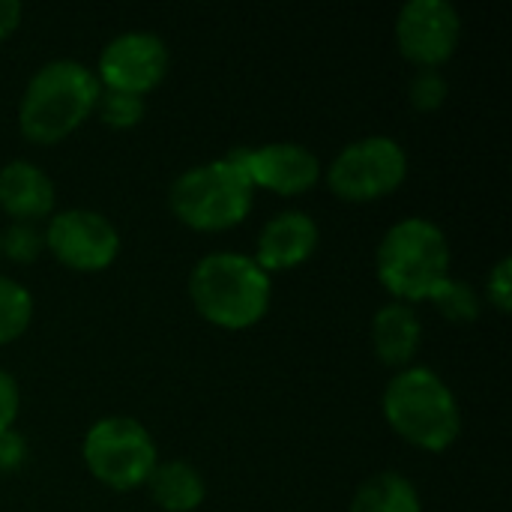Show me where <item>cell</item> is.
Listing matches in <instances>:
<instances>
[{"label":"cell","mask_w":512,"mask_h":512,"mask_svg":"<svg viewBox=\"0 0 512 512\" xmlns=\"http://www.w3.org/2000/svg\"><path fill=\"white\" fill-rule=\"evenodd\" d=\"M411 105L420 111H435L447 99V81L438 69H423L411 78Z\"/></svg>","instance_id":"obj_21"},{"label":"cell","mask_w":512,"mask_h":512,"mask_svg":"<svg viewBox=\"0 0 512 512\" xmlns=\"http://www.w3.org/2000/svg\"><path fill=\"white\" fill-rule=\"evenodd\" d=\"M462 36V15L450 0H408L396 18L402 54L423 69L450 60Z\"/></svg>","instance_id":"obj_9"},{"label":"cell","mask_w":512,"mask_h":512,"mask_svg":"<svg viewBox=\"0 0 512 512\" xmlns=\"http://www.w3.org/2000/svg\"><path fill=\"white\" fill-rule=\"evenodd\" d=\"M429 300L438 306V312L450 321H459V324H471L477 321L480 315V294L474 291V285L462 282V279H453L447 276L432 294Z\"/></svg>","instance_id":"obj_18"},{"label":"cell","mask_w":512,"mask_h":512,"mask_svg":"<svg viewBox=\"0 0 512 512\" xmlns=\"http://www.w3.org/2000/svg\"><path fill=\"white\" fill-rule=\"evenodd\" d=\"M168 69V48L156 33L129 30L114 36L99 57V84L144 96L153 90Z\"/></svg>","instance_id":"obj_10"},{"label":"cell","mask_w":512,"mask_h":512,"mask_svg":"<svg viewBox=\"0 0 512 512\" xmlns=\"http://www.w3.org/2000/svg\"><path fill=\"white\" fill-rule=\"evenodd\" d=\"M351 512H420V495L411 480L387 471L357 489Z\"/></svg>","instance_id":"obj_16"},{"label":"cell","mask_w":512,"mask_h":512,"mask_svg":"<svg viewBox=\"0 0 512 512\" xmlns=\"http://www.w3.org/2000/svg\"><path fill=\"white\" fill-rule=\"evenodd\" d=\"M24 459H27V441L12 429L0 432V471L3 474L18 471L24 465Z\"/></svg>","instance_id":"obj_23"},{"label":"cell","mask_w":512,"mask_h":512,"mask_svg":"<svg viewBox=\"0 0 512 512\" xmlns=\"http://www.w3.org/2000/svg\"><path fill=\"white\" fill-rule=\"evenodd\" d=\"M84 462L90 474L111 489L144 486L156 468V444L132 417H105L84 438Z\"/></svg>","instance_id":"obj_6"},{"label":"cell","mask_w":512,"mask_h":512,"mask_svg":"<svg viewBox=\"0 0 512 512\" xmlns=\"http://www.w3.org/2000/svg\"><path fill=\"white\" fill-rule=\"evenodd\" d=\"M228 159H234L249 174L252 186H264L279 195H300L312 189L321 177L318 156L294 141H279L258 150L237 147L228 153Z\"/></svg>","instance_id":"obj_11"},{"label":"cell","mask_w":512,"mask_h":512,"mask_svg":"<svg viewBox=\"0 0 512 512\" xmlns=\"http://www.w3.org/2000/svg\"><path fill=\"white\" fill-rule=\"evenodd\" d=\"M42 249H45V231L36 222L15 219L0 234V255L12 258L15 264H30L33 258H39Z\"/></svg>","instance_id":"obj_19"},{"label":"cell","mask_w":512,"mask_h":512,"mask_svg":"<svg viewBox=\"0 0 512 512\" xmlns=\"http://www.w3.org/2000/svg\"><path fill=\"white\" fill-rule=\"evenodd\" d=\"M420 318L408 303H387L372 321V345L387 366H408L420 348Z\"/></svg>","instance_id":"obj_14"},{"label":"cell","mask_w":512,"mask_h":512,"mask_svg":"<svg viewBox=\"0 0 512 512\" xmlns=\"http://www.w3.org/2000/svg\"><path fill=\"white\" fill-rule=\"evenodd\" d=\"M450 276V246L444 231L408 216L396 222L378 246V279L399 300H429V294Z\"/></svg>","instance_id":"obj_4"},{"label":"cell","mask_w":512,"mask_h":512,"mask_svg":"<svg viewBox=\"0 0 512 512\" xmlns=\"http://www.w3.org/2000/svg\"><path fill=\"white\" fill-rule=\"evenodd\" d=\"M102 84L93 69L78 60L45 63L24 87L18 123L30 141L54 144L87 120L96 108Z\"/></svg>","instance_id":"obj_1"},{"label":"cell","mask_w":512,"mask_h":512,"mask_svg":"<svg viewBox=\"0 0 512 512\" xmlns=\"http://www.w3.org/2000/svg\"><path fill=\"white\" fill-rule=\"evenodd\" d=\"M489 300L498 312H510L512 309V261L501 258L495 264V270L489 273Z\"/></svg>","instance_id":"obj_22"},{"label":"cell","mask_w":512,"mask_h":512,"mask_svg":"<svg viewBox=\"0 0 512 512\" xmlns=\"http://www.w3.org/2000/svg\"><path fill=\"white\" fill-rule=\"evenodd\" d=\"M33 318V300L15 279L0 276V345L18 339Z\"/></svg>","instance_id":"obj_17"},{"label":"cell","mask_w":512,"mask_h":512,"mask_svg":"<svg viewBox=\"0 0 512 512\" xmlns=\"http://www.w3.org/2000/svg\"><path fill=\"white\" fill-rule=\"evenodd\" d=\"M0 207L15 216L36 222L54 210V183L51 177L27 159L6 162L0 168Z\"/></svg>","instance_id":"obj_13"},{"label":"cell","mask_w":512,"mask_h":512,"mask_svg":"<svg viewBox=\"0 0 512 512\" xmlns=\"http://www.w3.org/2000/svg\"><path fill=\"white\" fill-rule=\"evenodd\" d=\"M408 174V156L390 135H369L348 144L327 168L330 189L345 201H372L393 192Z\"/></svg>","instance_id":"obj_7"},{"label":"cell","mask_w":512,"mask_h":512,"mask_svg":"<svg viewBox=\"0 0 512 512\" xmlns=\"http://www.w3.org/2000/svg\"><path fill=\"white\" fill-rule=\"evenodd\" d=\"M21 21V3L18 0H0V39H6Z\"/></svg>","instance_id":"obj_25"},{"label":"cell","mask_w":512,"mask_h":512,"mask_svg":"<svg viewBox=\"0 0 512 512\" xmlns=\"http://www.w3.org/2000/svg\"><path fill=\"white\" fill-rule=\"evenodd\" d=\"M387 423L423 450H447L462 432V414L453 390L441 375L423 366H408L384 390Z\"/></svg>","instance_id":"obj_3"},{"label":"cell","mask_w":512,"mask_h":512,"mask_svg":"<svg viewBox=\"0 0 512 512\" xmlns=\"http://www.w3.org/2000/svg\"><path fill=\"white\" fill-rule=\"evenodd\" d=\"M153 501L165 512H192L204 501V480L189 462H162L147 477Z\"/></svg>","instance_id":"obj_15"},{"label":"cell","mask_w":512,"mask_h":512,"mask_svg":"<svg viewBox=\"0 0 512 512\" xmlns=\"http://www.w3.org/2000/svg\"><path fill=\"white\" fill-rule=\"evenodd\" d=\"M318 246V225L312 216L300 213V210H288L279 213L276 219H270L258 237V252L255 261L261 270H291L297 264H303Z\"/></svg>","instance_id":"obj_12"},{"label":"cell","mask_w":512,"mask_h":512,"mask_svg":"<svg viewBox=\"0 0 512 512\" xmlns=\"http://www.w3.org/2000/svg\"><path fill=\"white\" fill-rule=\"evenodd\" d=\"M252 192L249 174L225 156L183 171L171 186V210L189 228L225 231L246 219Z\"/></svg>","instance_id":"obj_5"},{"label":"cell","mask_w":512,"mask_h":512,"mask_svg":"<svg viewBox=\"0 0 512 512\" xmlns=\"http://www.w3.org/2000/svg\"><path fill=\"white\" fill-rule=\"evenodd\" d=\"M189 294L207 321L228 330H243L261 321L270 306V273L249 255L213 252L195 264Z\"/></svg>","instance_id":"obj_2"},{"label":"cell","mask_w":512,"mask_h":512,"mask_svg":"<svg viewBox=\"0 0 512 512\" xmlns=\"http://www.w3.org/2000/svg\"><path fill=\"white\" fill-rule=\"evenodd\" d=\"M18 384H15V378L6 372V369H0V432H6V429H12V423H15V417H18Z\"/></svg>","instance_id":"obj_24"},{"label":"cell","mask_w":512,"mask_h":512,"mask_svg":"<svg viewBox=\"0 0 512 512\" xmlns=\"http://www.w3.org/2000/svg\"><path fill=\"white\" fill-rule=\"evenodd\" d=\"M45 246L54 252V258L72 270H105L117 252L120 237L117 228L96 210H60L51 216L45 228Z\"/></svg>","instance_id":"obj_8"},{"label":"cell","mask_w":512,"mask_h":512,"mask_svg":"<svg viewBox=\"0 0 512 512\" xmlns=\"http://www.w3.org/2000/svg\"><path fill=\"white\" fill-rule=\"evenodd\" d=\"M96 108H99V117L114 126V129H129L135 126L141 117H144V96H135V93H123V90H102L99 99H96Z\"/></svg>","instance_id":"obj_20"}]
</instances>
